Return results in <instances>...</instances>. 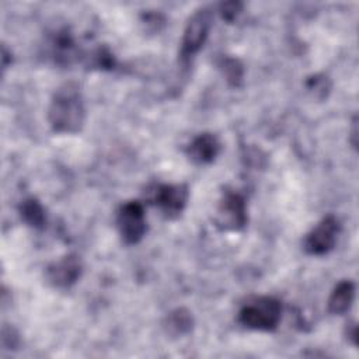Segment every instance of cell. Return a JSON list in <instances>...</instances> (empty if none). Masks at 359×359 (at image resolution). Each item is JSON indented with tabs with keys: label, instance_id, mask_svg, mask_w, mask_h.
<instances>
[{
	"label": "cell",
	"instance_id": "obj_13",
	"mask_svg": "<svg viewBox=\"0 0 359 359\" xmlns=\"http://www.w3.org/2000/svg\"><path fill=\"white\" fill-rule=\"evenodd\" d=\"M219 67L223 72L227 83L233 87H238L243 81V74H244V69H243V63L231 56H223L219 62Z\"/></svg>",
	"mask_w": 359,
	"mask_h": 359
},
{
	"label": "cell",
	"instance_id": "obj_5",
	"mask_svg": "<svg viewBox=\"0 0 359 359\" xmlns=\"http://www.w3.org/2000/svg\"><path fill=\"white\" fill-rule=\"evenodd\" d=\"M146 194L167 219L178 217L188 201V188L182 184H154Z\"/></svg>",
	"mask_w": 359,
	"mask_h": 359
},
{
	"label": "cell",
	"instance_id": "obj_16",
	"mask_svg": "<svg viewBox=\"0 0 359 359\" xmlns=\"http://www.w3.org/2000/svg\"><path fill=\"white\" fill-rule=\"evenodd\" d=\"M1 342H3V346L6 349H15L18 346V342H20V337H18V332L15 331L14 327H10V325H4L3 327V332H1Z\"/></svg>",
	"mask_w": 359,
	"mask_h": 359
},
{
	"label": "cell",
	"instance_id": "obj_7",
	"mask_svg": "<svg viewBox=\"0 0 359 359\" xmlns=\"http://www.w3.org/2000/svg\"><path fill=\"white\" fill-rule=\"evenodd\" d=\"M339 229L341 224L335 216H325L306 234L303 241L304 251L310 255H324L330 252L337 243Z\"/></svg>",
	"mask_w": 359,
	"mask_h": 359
},
{
	"label": "cell",
	"instance_id": "obj_14",
	"mask_svg": "<svg viewBox=\"0 0 359 359\" xmlns=\"http://www.w3.org/2000/svg\"><path fill=\"white\" fill-rule=\"evenodd\" d=\"M88 65L97 69H114V55L107 48H97L88 57Z\"/></svg>",
	"mask_w": 359,
	"mask_h": 359
},
{
	"label": "cell",
	"instance_id": "obj_4",
	"mask_svg": "<svg viewBox=\"0 0 359 359\" xmlns=\"http://www.w3.org/2000/svg\"><path fill=\"white\" fill-rule=\"evenodd\" d=\"M116 227L125 244H137L147 230L143 205L139 201L122 203L116 212Z\"/></svg>",
	"mask_w": 359,
	"mask_h": 359
},
{
	"label": "cell",
	"instance_id": "obj_18",
	"mask_svg": "<svg viewBox=\"0 0 359 359\" xmlns=\"http://www.w3.org/2000/svg\"><path fill=\"white\" fill-rule=\"evenodd\" d=\"M356 119L353 121V125H352V137H353V140H352V144H353V147H356Z\"/></svg>",
	"mask_w": 359,
	"mask_h": 359
},
{
	"label": "cell",
	"instance_id": "obj_2",
	"mask_svg": "<svg viewBox=\"0 0 359 359\" xmlns=\"http://www.w3.org/2000/svg\"><path fill=\"white\" fill-rule=\"evenodd\" d=\"M282 316V304L271 296L250 299L238 311V323L255 331H272L278 327Z\"/></svg>",
	"mask_w": 359,
	"mask_h": 359
},
{
	"label": "cell",
	"instance_id": "obj_9",
	"mask_svg": "<svg viewBox=\"0 0 359 359\" xmlns=\"http://www.w3.org/2000/svg\"><path fill=\"white\" fill-rule=\"evenodd\" d=\"M220 142L216 135L205 132L195 136L187 147L188 157L196 164H209L220 153Z\"/></svg>",
	"mask_w": 359,
	"mask_h": 359
},
{
	"label": "cell",
	"instance_id": "obj_10",
	"mask_svg": "<svg viewBox=\"0 0 359 359\" xmlns=\"http://www.w3.org/2000/svg\"><path fill=\"white\" fill-rule=\"evenodd\" d=\"M353 297H355V283L352 280H341L331 292L327 306H328V311L334 316H341L345 314L352 303H353Z\"/></svg>",
	"mask_w": 359,
	"mask_h": 359
},
{
	"label": "cell",
	"instance_id": "obj_3",
	"mask_svg": "<svg viewBox=\"0 0 359 359\" xmlns=\"http://www.w3.org/2000/svg\"><path fill=\"white\" fill-rule=\"evenodd\" d=\"M213 21V11L210 7L198 8L188 20L180 49V62L182 66H188L195 55L203 46Z\"/></svg>",
	"mask_w": 359,
	"mask_h": 359
},
{
	"label": "cell",
	"instance_id": "obj_11",
	"mask_svg": "<svg viewBox=\"0 0 359 359\" xmlns=\"http://www.w3.org/2000/svg\"><path fill=\"white\" fill-rule=\"evenodd\" d=\"M192 327H194V317L191 311L184 307L174 309L165 316L163 321V328L165 334L174 338L187 335L188 332H191Z\"/></svg>",
	"mask_w": 359,
	"mask_h": 359
},
{
	"label": "cell",
	"instance_id": "obj_8",
	"mask_svg": "<svg viewBox=\"0 0 359 359\" xmlns=\"http://www.w3.org/2000/svg\"><path fill=\"white\" fill-rule=\"evenodd\" d=\"M83 264L79 255L67 254L60 259L48 265L45 278L49 285L57 289H67L73 286L81 276Z\"/></svg>",
	"mask_w": 359,
	"mask_h": 359
},
{
	"label": "cell",
	"instance_id": "obj_15",
	"mask_svg": "<svg viewBox=\"0 0 359 359\" xmlns=\"http://www.w3.org/2000/svg\"><path fill=\"white\" fill-rule=\"evenodd\" d=\"M243 10V3L240 1H224L219 4V13L223 20L231 22L233 20L237 18V15Z\"/></svg>",
	"mask_w": 359,
	"mask_h": 359
},
{
	"label": "cell",
	"instance_id": "obj_12",
	"mask_svg": "<svg viewBox=\"0 0 359 359\" xmlns=\"http://www.w3.org/2000/svg\"><path fill=\"white\" fill-rule=\"evenodd\" d=\"M18 213L21 216V220L32 227V229H42L46 223V215H45V209L41 205V202L34 198H25L20 206H18Z\"/></svg>",
	"mask_w": 359,
	"mask_h": 359
},
{
	"label": "cell",
	"instance_id": "obj_6",
	"mask_svg": "<svg viewBox=\"0 0 359 359\" xmlns=\"http://www.w3.org/2000/svg\"><path fill=\"white\" fill-rule=\"evenodd\" d=\"M247 206L241 194L226 189L217 203L215 223L222 230H241L247 224Z\"/></svg>",
	"mask_w": 359,
	"mask_h": 359
},
{
	"label": "cell",
	"instance_id": "obj_17",
	"mask_svg": "<svg viewBox=\"0 0 359 359\" xmlns=\"http://www.w3.org/2000/svg\"><path fill=\"white\" fill-rule=\"evenodd\" d=\"M345 334H346V338L353 344L356 345V337H358V327L355 323H349L346 324V328H345Z\"/></svg>",
	"mask_w": 359,
	"mask_h": 359
},
{
	"label": "cell",
	"instance_id": "obj_1",
	"mask_svg": "<svg viewBox=\"0 0 359 359\" xmlns=\"http://www.w3.org/2000/svg\"><path fill=\"white\" fill-rule=\"evenodd\" d=\"M86 121V107L80 86L74 81L63 83L52 95L48 108V122L53 132L74 135Z\"/></svg>",
	"mask_w": 359,
	"mask_h": 359
}]
</instances>
